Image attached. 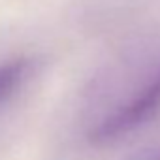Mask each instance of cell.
Here are the masks:
<instances>
[{
    "instance_id": "6da1fadb",
    "label": "cell",
    "mask_w": 160,
    "mask_h": 160,
    "mask_svg": "<svg viewBox=\"0 0 160 160\" xmlns=\"http://www.w3.org/2000/svg\"><path fill=\"white\" fill-rule=\"evenodd\" d=\"M160 109V70L134 98L111 111L92 132L91 141L94 145H108L122 136L134 132L143 122H147Z\"/></svg>"
},
{
    "instance_id": "7a4b0ae2",
    "label": "cell",
    "mask_w": 160,
    "mask_h": 160,
    "mask_svg": "<svg viewBox=\"0 0 160 160\" xmlns=\"http://www.w3.org/2000/svg\"><path fill=\"white\" fill-rule=\"evenodd\" d=\"M30 68L32 62L28 58H13L0 64V106L15 94V91L27 79Z\"/></svg>"
}]
</instances>
